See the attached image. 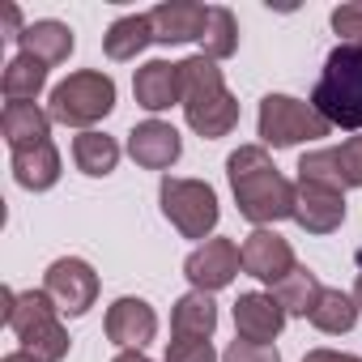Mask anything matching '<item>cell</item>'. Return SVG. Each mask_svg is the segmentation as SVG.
Listing matches in <instances>:
<instances>
[{
  "label": "cell",
  "instance_id": "e575fe53",
  "mask_svg": "<svg viewBox=\"0 0 362 362\" xmlns=\"http://www.w3.org/2000/svg\"><path fill=\"white\" fill-rule=\"evenodd\" d=\"M0 362H39V358H35V354H26V349H13V354H5Z\"/></svg>",
  "mask_w": 362,
  "mask_h": 362
},
{
  "label": "cell",
  "instance_id": "8992f818",
  "mask_svg": "<svg viewBox=\"0 0 362 362\" xmlns=\"http://www.w3.org/2000/svg\"><path fill=\"white\" fill-rule=\"evenodd\" d=\"M158 201H162V218L184 235V239H214L218 230V192L205 184V179H184V175H162L158 184Z\"/></svg>",
  "mask_w": 362,
  "mask_h": 362
},
{
  "label": "cell",
  "instance_id": "5b68a950",
  "mask_svg": "<svg viewBox=\"0 0 362 362\" xmlns=\"http://www.w3.org/2000/svg\"><path fill=\"white\" fill-rule=\"evenodd\" d=\"M115 111V81L98 69H77L69 73L60 86H52V98H47V115L52 124H64V128H81L90 132L98 119H107Z\"/></svg>",
  "mask_w": 362,
  "mask_h": 362
},
{
  "label": "cell",
  "instance_id": "f546056e",
  "mask_svg": "<svg viewBox=\"0 0 362 362\" xmlns=\"http://www.w3.org/2000/svg\"><path fill=\"white\" fill-rule=\"evenodd\" d=\"M222 362H281V354H277V345H260V341H243V337H235V341L226 345Z\"/></svg>",
  "mask_w": 362,
  "mask_h": 362
},
{
  "label": "cell",
  "instance_id": "52a82bcc",
  "mask_svg": "<svg viewBox=\"0 0 362 362\" xmlns=\"http://www.w3.org/2000/svg\"><path fill=\"white\" fill-rule=\"evenodd\" d=\"M256 132H260V145L269 149H294L303 141H320L332 132V124L303 98L294 94H264L260 98V115H256Z\"/></svg>",
  "mask_w": 362,
  "mask_h": 362
},
{
  "label": "cell",
  "instance_id": "7c38bea8",
  "mask_svg": "<svg viewBox=\"0 0 362 362\" xmlns=\"http://www.w3.org/2000/svg\"><path fill=\"white\" fill-rule=\"evenodd\" d=\"M286 307L273 298V290H252V294H239L235 303V337L243 341H260V345H273L286 328Z\"/></svg>",
  "mask_w": 362,
  "mask_h": 362
},
{
  "label": "cell",
  "instance_id": "d6986e66",
  "mask_svg": "<svg viewBox=\"0 0 362 362\" xmlns=\"http://www.w3.org/2000/svg\"><path fill=\"white\" fill-rule=\"evenodd\" d=\"M60 175H64V162H60L56 141H43V145H35V149L13 153V179H18L26 192H47V188H56Z\"/></svg>",
  "mask_w": 362,
  "mask_h": 362
},
{
  "label": "cell",
  "instance_id": "1f68e13d",
  "mask_svg": "<svg viewBox=\"0 0 362 362\" xmlns=\"http://www.w3.org/2000/svg\"><path fill=\"white\" fill-rule=\"evenodd\" d=\"M303 362H362L358 354H341V349H307Z\"/></svg>",
  "mask_w": 362,
  "mask_h": 362
},
{
  "label": "cell",
  "instance_id": "e0dca14e",
  "mask_svg": "<svg viewBox=\"0 0 362 362\" xmlns=\"http://www.w3.org/2000/svg\"><path fill=\"white\" fill-rule=\"evenodd\" d=\"M0 132H5V145L13 153L35 149L43 141H52V115L39 103H5L0 111Z\"/></svg>",
  "mask_w": 362,
  "mask_h": 362
},
{
  "label": "cell",
  "instance_id": "ba28073f",
  "mask_svg": "<svg viewBox=\"0 0 362 362\" xmlns=\"http://www.w3.org/2000/svg\"><path fill=\"white\" fill-rule=\"evenodd\" d=\"M43 294L56 303L60 315L77 320V315H86V311L98 303V273H94L90 260H81V256H60V260H52L47 273H43Z\"/></svg>",
  "mask_w": 362,
  "mask_h": 362
},
{
  "label": "cell",
  "instance_id": "836d02e7",
  "mask_svg": "<svg viewBox=\"0 0 362 362\" xmlns=\"http://www.w3.org/2000/svg\"><path fill=\"white\" fill-rule=\"evenodd\" d=\"M111 362H153V358H145V349H119Z\"/></svg>",
  "mask_w": 362,
  "mask_h": 362
},
{
  "label": "cell",
  "instance_id": "f1b7e54d",
  "mask_svg": "<svg viewBox=\"0 0 362 362\" xmlns=\"http://www.w3.org/2000/svg\"><path fill=\"white\" fill-rule=\"evenodd\" d=\"M332 153H337V166H341V184L345 188H362V132L341 141V145H332Z\"/></svg>",
  "mask_w": 362,
  "mask_h": 362
},
{
  "label": "cell",
  "instance_id": "6da1fadb",
  "mask_svg": "<svg viewBox=\"0 0 362 362\" xmlns=\"http://www.w3.org/2000/svg\"><path fill=\"white\" fill-rule=\"evenodd\" d=\"M226 179H230L239 214L252 226H277V222L294 218L298 184H290V179L277 170V162L269 158L264 145H239L226 158Z\"/></svg>",
  "mask_w": 362,
  "mask_h": 362
},
{
  "label": "cell",
  "instance_id": "484cf974",
  "mask_svg": "<svg viewBox=\"0 0 362 362\" xmlns=\"http://www.w3.org/2000/svg\"><path fill=\"white\" fill-rule=\"evenodd\" d=\"M311 324H315L320 332H328V337L354 332V324H358V303H354V294L324 286V294H320V303H315V311H311Z\"/></svg>",
  "mask_w": 362,
  "mask_h": 362
},
{
  "label": "cell",
  "instance_id": "cb8c5ba5",
  "mask_svg": "<svg viewBox=\"0 0 362 362\" xmlns=\"http://www.w3.org/2000/svg\"><path fill=\"white\" fill-rule=\"evenodd\" d=\"M47 86V64H39L35 56H13L5 64V77H0V90H5L9 103H35Z\"/></svg>",
  "mask_w": 362,
  "mask_h": 362
},
{
  "label": "cell",
  "instance_id": "7a4b0ae2",
  "mask_svg": "<svg viewBox=\"0 0 362 362\" xmlns=\"http://www.w3.org/2000/svg\"><path fill=\"white\" fill-rule=\"evenodd\" d=\"M179 107H184L188 128L205 141L230 136L239 124V98L226 90L222 69L214 60H205L201 52L179 60Z\"/></svg>",
  "mask_w": 362,
  "mask_h": 362
},
{
  "label": "cell",
  "instance_id": "5bb4252c",
  "mask_svg": "<svg viewBox=\"0 0 362 362\" xmlns=\"http://www.w3.org/2000/svg\"><path fill=\"white\" fill-rule=\"evenodd\" d=\"M128 153L145 170H170L184 153V136H179L166 119H145L128 132Z\"/></svg>",
  "mask_w": 362,
  "mask_h": 362
},
{
  "label": "cell",
  "instance_id": "83f0119b",
  "mask_svg": "<svg viewBox=\"0 0 362 362\" xmlns=\"http://www.w3.org/2000/svg\"><path fill=\"white\" fill-rule=\"evenodd\" d=\"M166 362H218V349L214 341H201V337H170Z\"/></svg>",
  "mask_w": 362,
  "mask_h": 362
},
{
  "label": "cell",
  "instance_id": "ffe728a7",
  "mask_svg": "<svg viewBox=\"0 0 362 362\" xmlns=\"http://www.w3.org/2000/svg\"><path fill=\"white\" fill-rule=\"evenodd\" d=\"M214 328H218L214 294L188 290L184 298H175V307H170V337H201V341H209Z\"/></svg>",
  "mask_w": 362,
  "mask_h": 362
},
{
  "label": "cell",
  "instance_id": "d4e9b609",
  "mask_svg": "<svg viewBox=\"0 0 362 362\" xmlns=\"http://www.w3.org/2000/svg\"><path fill=\"white\" fill-rule=\"evenodd\" d=\"M239 52V22L226 5H209V22H205V35H201V56L222 64Z\"/></svg>",
  "mask_w": 362,
  "mask_h": 362
},
{
  "label": "cell",
  "instance_id": "30bf717a",
  "mask_svg": "<svg viewBox=\"0 0 362 362\" xmlns=\"http://www.w3.org/2000/svg\"><path fill=\"white\" fill-rule=\"evenodd\" d=\"M239 252H243V273L256 277V281H264V286H277L281 277H290V273L298 269L294 247H290L277 230H269V226H256V230L243 239Z\"/></svg>",
  "mask_w": 362,
  "mask_h": 362
},
{
  "label": "cell",
  "instance_id": "4316f807",
  "mask_svg": "<svg viewBox=\"0 0 362 362\" xmlns=\"http://www.w3.org/2000/svg\"><path fill=\"white\" fill-rule=\"evenodd\" d=\"M298 184H324V188H341V192H345L332 145H328V149H311V153L298 158Z\"/></svg>",
  "mask_w": 362,
  "mask_h": 362
},
{
  "label": "cell",
  "instance_id": "277c9868",
  "mask_svg": "<svg viewBox=\"0 0 362 362\" xmlns=\"http://www.w3.org/2000/svg\"><path fill=\"white\" fill-rule=\"evenodd\" d=\"M0 303H5V324L13 328V337L22 341L26 354H35L39 362H60L69 358V332L60 324V311L56 303L43 294V290H0Z\"/></svg>",
  "mask_w": 362,
  "mask_h": 362
},
{
  "label": "cell",
  "instance_id": "9a60e30c",
  "mask_svg": "<svg viewBox=\"0 0 362 362\" xmlns=\"http://www.w3.org/2000/svg\"><path fill=\"white\" fill-rule=\"evenodd\" d=\"M209 22V5L197 0H166V5L149 9V26H153V43H201Z\"/></svg>",
  "mask_w": 362,
  "mask_h": 362
},
{
  "label": "cell",
  "instance_id": "7402d4cb",
  "mask_svg": "<svg viewBox=\"0 0 362 362\" xmlns=\"http://www.w3.org/2000/svg\"><path fill=\"white\" fill-rule=\"evenodd\" d=\"M73 162L90 179H107L119 166V141L107 136V132H94V128L90 132H77L73 136Z\"/></svg>",
  "mask_w": 362,
  "mask_h": 362
},
{
  "label": "cell",
  "instance_id": "ac0fdd59",
  "mask_svg": "<svg viewBox=\"0 0 362 362\" xmlns=\"http://www.w3.org/2000/svg\"><path fill=\"white\" fill-rule=\"evenodd\" d=\"M18 47H22V56H35L39 64L56 69V64H64L73 56L77 39H73V26L56 22V18H43V22H30L26 26V35L18 39Z\"/></svg>",
  "mask_w": 362,
  "mask_h": 362
},
{
  "label": "cell",
  "instance_id": "603a6c76",
  "mask_svg": "<svg viewBox=\"0 0 362 362\" xmlns=\"http://www.w3.org/2000/svg\"><path fill=\"white\" fill-rule=\"evenodd\" d=\"M320 294H324V286H320V277H315L307 264H298L290 277H281V281L273 286V298L286 307V315H303V320H311Z\"/></svg>",
  "mask_w": 362,
  "mask_h": 362
},
{
  "label": "cell",
  "instance_id": "3957f363",
  "mask_svg": "<svg viewBox=\"0 0 362 362\" xmlns=\"http://www.w3.org/2000/svg\"><path fill=\"white\" fill-rule=\"evenodd\" d=\"M311 107L345 132H362V47L337 43L311 90Z\"/></svg>",
  "mask_w": 362,
  "mask_h": 362
},
{
  "label": "cell",
  "instance_id": "d6a6232c",
  "mask_svg": "<svg viewBox=\"0 0 362 362\" xmlns=\"http://www.w3.org/2000/svg\"><path fill=\"white\" fill-rule=\"evenodd\" d=\"M22 35H26V26H22V9H18V5H5V39L18 43Z\"/></svg>",
  "mask_w": 362,
  "mask_h": 362
},
{
  "label": "cell",
  "instance_id": "4fadbf2b",
  "mask_svg": "<svg viewBox=\"0 0 362 362\" xmlns=\"http://www.w3.org/2000/svg\"><path fill=\"white\" fill-rule=\"evenodd\" d=\"M294 222L307 235H332L345 226V192L324 184H298L294 197Z\"/></svg>",
  "mask_w": 362,
  "mask_h": 362
},
{
  "label": "cell",
  "instance_id": "9c48e42d",
  "mask_svg": "<svg viewBox=\"0 0 362 362\" xmlns=\"http://www.w3.org/2000/svg\"><path fill=\"white\" fill-rule=\"evenodd\" d=\"M239 269H243L239 243L235 239H218V235L205 239V243H197L188 252V260H184V277L192 281V290H205V294L226 290L239 277Z\"/></svg>",
  "mask_w": 362,
  "mask_h": 362
},
{
  "label": "cell",
  "instance_id": "2e32d148",
  "mask_svg": "<svg viewBox=\"0 0 362 362\" xmlns=\"http://www.w3.org/2000/svg\"><path fill=\"white\" fill-rule=\"evenodd\" d=\"M132 94H136V107H145L149 115L179 107V64H170V60L141 64L132 77Z\"/></svg>",
  "mask_w": 362,
  "mask_h": 362
},
{
  "label": "cell",
  "instance_id": "8fae6325",
  "mask_svg": "<svg viewBox=\"0 0 362 362\" xmlns=\"http://www.w3.org/2000/svg\"><path fill=\"white\" fill-rule=\"evenodd\" d=\"M103 328H107V341H111L115 349H145V345L158 337V311H153L145 298L124 294V298H115V303L107 307Z\"/></svg>",
  "mask_w": 362,
  "mask_h": 362
},
{
  "label": "cell",
  "instance_id": "4dcf8cb0",
  "mask_svg": "<svg viewBox=\"0 0 362 362\" xmlns=\"http://www.w3.org/2000/svg\"><path fill=\"white\" fill-rule=\"evenodd\" d=\"M332 30L341 35V43L362 47V5H337L332 9Z\"/></svg>",
  "mask_w": 362,
  "mask_h": 362
},
{
  "label": "cell",
  "instance_id": "d590c367",
  "mask_svg": "<svg viewBox=\"0 0 362 362\" xmlns=\"http://www.w3.org/2000/svg\"><path fill=\"white\" fill-rule=\"evenodd\" d=\"M354 303H358V311H362V273H358V281H354Z\"/></svg>",
  "mask_w": 362,
  "mask_h": 362
},
{
  "label": "cell",
  "instance_id": "44dd1931",
  "mask_svg": "<svg viewBox=\"0 0 362 362\" xmlns=\"http://www.w3.org/2000/svg\"><path fill=\"white\" fill-rule=\"evenodd\" d=\"M149 43H153L149 13H128V18L111 22V26H107V35H103V52H107V60H115V64L136 60Z\"/></svg>",
  "mask_w": 362,
  "mask_h": 362
}]
</instances>
